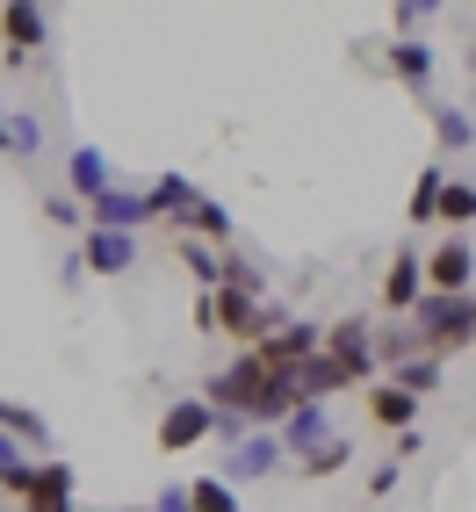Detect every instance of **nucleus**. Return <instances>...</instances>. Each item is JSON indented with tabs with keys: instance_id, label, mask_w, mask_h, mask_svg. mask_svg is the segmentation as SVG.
<instances>
[{
	"instance_id": "c9c22d12",
	"label": "nucleus",
	"mask_w": 476,
	"mask_h": 512,
	"mask_svg": "<svg viewBox=\"0 0 476 512\" xmlns=\"http://www.w3.org/2000/svg\"><path fill=\"white\" fill-rule=\"evenodd\" d=\"M123 512H152V505H123Z\"/></svg>"
},
{
	"instance_id": "72a5a7b5",
	"label": "nucleus",
	"mask_w": 476,
	"mask_h": 512,
	"mask_svg": "<svg viewBox=\"0 0 476 512\" xmlns=\"http://www.w3.org/2000/svg\"><path fill=\"white\" fill-rule=\"evenodd\" d=\"M0 152H8V123H0Z\"/></svg>"
},
{
	"instance_id": "20e7f679",
	"label": "nucleus",
	"mask_w": 476,
	"mask_h": 512,
	"mask_svg": "<svg viewBox=\"0 0 476 512\" xmlns=\"http://www.w3.org/2000/svg\"><path fill=\"white\" fill-rule=\"evenodd\" d=\"M318 339H325V325H311V318H282V325L267 332L260 347H246V354H253V361H260L267 375H296L303 361L318 354Z\"/></svg>"
},
{
	"instance_id": "1a4fd4ad",
	"label": "nucleus",
	"mask_w": 476,
	"mask_h": 512,
	"mask_svg": "<svg viewBox=\"0 0 476 512\" xmlns=\"http://www.w3.org/2000/svg\"><path fill=\"white\" fill-rule=\"evenodd\" d=\"M476 289V246L469 238H440L426 253V296H469Z\"/></svg>"
},
{
	"instance_id": "f257e3e1",
	"label": "nucleus",
	"mask_w": 476,
	"mask_h": 512,
	"mask_svg": "<svg viewBox=\"0 0 476 512\" xmlns=\"http://www.w3.org/2000/svg\"><path fill=\"white\" fill-rule=\"evenodd\" d=\"M289 311H282V303L275 296H238V289H202V303H195V325L202 332H217V339H231V347L238 354H246V347H260V339L267 332H275Z\"/></svg>"
},
{
	"instance_id": "473e14b6",
	"label": "nucleus",
	"mask_w": 476,
	"mask_h": 512,
	"mask_svg": "<svg viewBox=\"0 0 476 512\" xmlns=\"http://www.w3.org/2000/svg\"><path fill=\"white\" fill-rule=\"evenodd\" d=\"M152 512H188V491H181V484H174V491H159V498H152Z\"/></svg>"
},
{
	"instance_id": "7ed1b4c3",
	"label": "nucleus",
	"mask_w": 476,
	"mask_h": 512,
	"mask_svg": "<svg viewBox=\"0 0 476 512\" xmlns=\"http://www.w3.org/2000/svg\"><path fill=\"white\" fill-rule=\"evenodd\" d=\"M202 440H217V412L202 397H174L159 412V426H152V448L159 455H188V448H202Z\"/></svg>"
},
{
	"instance_id": "393cba45",
	"label": "nucleus",
	"mask_w": 476,
	"mask_h": 512,
	"mask_svg": "<svg viewBox=\"0 0 476 512\" xmlns=\"http://www.w3.org/2000/svg\"><path fill=\"white\" fill-rule=\"evenodd\" d=\"M419 332L412 325H397V332H376V368H404V361H419Z\"/></svg>"
},
{
	"instance_id": "bb28decb",
	"label": "nucleus",
	"mask_w": 476,
	"mask_h": 512,
	"mask_svg": "<svg viewBox=\"0 0 476 512\" xmlns=\"http://www.w3.org/2000/svg\"><path fill=\"white\" fill-rule=\"evenodd\" d=\"M440 181H448V166H440V159H426V174H419V188H412V231H419V224H433Z\"/></svg>"
},
{
	"instance_id": "412c9836",
	"label": "nucleus",
	"mask_w": 476,
	"mask_h": 512,
	"mask_svg": "<svg viewBox=\"0 0 476 512\" xmlns=\"http://www.w3.org/2000/svg\"><path fill=\"white\" fill-rule=\"evenodd\" d=\"M354 462V440H325V448H311V455H296V484H325V476H339V469H347Z\"/></svg>"
},
{
	"instance_id": "9d476101",
	"label": "nucleus",
	"mask_w": 476,
	"mask_h": 512,
	"mask_svg": "<svg viewBox=\"0 0 476 512\" xmlns=\"http://www.w3.org/2000/svg\"><path fill=\"white\" fill-rule=\"evenodd\" d=\"M44 44H51V15L44 8H29V0L0 8V58H8V65H29Z\"/></svg>"
},
{
	"instance_id": "f704fd0d",
	"label": "nucleus",
	"mask_w": 476,
	"mask_h": 512,
	"mask_svg": "<svg viewBox=\"0 0 476 512\" xmlns=\"http://www.w3.org/2000/svg\"><path fill=\"white\" fill-rule=\"evenodd\" d=\"M469 73H476V44H469Z\"/></svg>"
},
{
	"instance_id": "0eeeda50",
	"label": "nucleus",
	"mask_w": 476,
	"mask_h": 512,
	"mask_svg": "<svg viewBox=\"0 0 476 512\" xmlns=\"http://www.w3.org/2000/svg\"><path fill=\"white\" fill-rule=\"evenodd\" d=\"M145 224H159V210H152V195L145 188H109V195H94L87 202V231H130V238H138Z\"/></svg>"
},
{
	"instance_id": "39448f33",
	"label": "nucleus",
	"mask_w": 476,
	"mask_h": 512,
	"mask_svg": "<svg viewBox=\"0 0 476 512\" xmlns=\"http://www.w3.org/2000/svg\"><path fill=\"white\" fill-rule=\"evenodd\" d=\"M289 455H282V440L275 433H246V440H231V455H224V484L231 491H246V484H267V476H282Z\"/></svg>"
},
{
	"instance_id": "aec40b11",
	"label": "nucleus",
	"mask_w": 476,
	"mask_h": 512,
	"mask_svg": "<svg viewBox=\"0 0 476 512\" xmlns=\"http://www.w3.org/2000/svg\"><path fill=\"white\" fill-rule=\"evenodd\" d=\"M0 440H15V448H44L51 426H44V412H29V404L0 397Z\"/></svg>"
},
{
	"instance_id": "dca6fc26",
	"label": "nucleus",
	"mask_w": 476,
	"mask_h": 512,
	"mask_svg": "<svg viewBox=\"0 0 476 512\" xmlns=\"http://www.w3.org/2000/svg\"><path fill=\"white\" fill-rule=\"evenodd\" d=\"M383 65H390V80H404L412 94H426V87H433V44H419V37L383 44Z\"/></svg>"
},
{
	"instance_id": "a878e982",
	"label": "nucleus",
	"mask_w": 476,
	"mask_h": 512,
	"mask_svg": "<svg viewBox=\"0 0 476 512\" xmlns=\"http://www.w3.org/2000/svg\"><path fill=\"white\" fill-rule=\"evenodd\" d=\"M29 469H37V455H22L15 440H0V498H22L29 491Z\"/></svg>"
},
{
	"instance_id": "e433bc0d",
	"label": "nucleus",
	"mask_w": 476,
	"mask_h": 512,
	"mask_svg": "<svg viewBox=\"0 0 476 512\" xmlns=\"http://www.w3.org/2000/svg\"><path fill=\"white\" fill-rule=\"evenodd\" d=\"M0 512H8V498H0Z\"/></svg>"
},
{
	"instance_id": "c756f323",
	"label": "nucleus",
	"mask_w": 476,
	"mask_h": 512,
	"mask_svg": "<svg viewBox=\"0 0 476 512\" xmlns=\"http://www.w3.org/2000/svg\"><path fill=\"white\" fill-rule=\"evenodd\" d=\"M44 217H51L58 231H87V210H80L73 195H44Z\"/></svg>"
},
{
	"instance_id": "f03ea898",
	"label": "nucleus",
	"mask_w": 476,
	"mask_h": 512,
	"mask_svg": "<svg viewBox=\"0 0 476 512\" xmlns=\"http://www.w3.org/2000/svg\"><path fill=\"white\" fill-rule=\"evenodd\" d=\"M412 332L433 361H448L462 347H476V289L469 296H419L412 303Z\"/></svg>"
},
{
	"instance_id": "6ab92c4d",
	"label": "nucleus",
	"mask_w": 476,
	"mask_h": 512,
	"mask_svg": "<svg viewBox=\"0 0 476 512\" xmlns=\"http://www.w3.org/2000/svg\"><path fill=\"white\" fill-rule=\"evenodd\" d=\"M433 224H448L455 238H469V224H476V181H440V202H433Z\"/></svg>"
},
{
	"instance_id": "2eb2a0df",
	"label": "nucleus",
	"mask_w": 476,
	"mask_h": 512,
	"mask_svg": "<svg viewBox=\"0 0 476 512\" xmlns=\"http://www.w3.org/2000/svg\"><path fill=\"white\" fill-rule=\"evenodd\" d=\"M174 231H181V238H195V246H217V253H224L238 224H231V210H224V202L195 195V210H181V217H174Z\"/></svg>"
},
{
	"instance_id": "f8f14e48",
	"label": "nucleus",
	"mask_w": 476,
	"mask_h": 512,
	"mask_svg": "<svg viewBox=\"0 0 476 512\" xmlns=\"http://www.w3.org/2000/svg\"><path fill=\"white\" fill-rule=\"evenodd\" d=\"M116 188V166H109V152H94V145H80V152H65V188L58 195H73L80 210L94 195H109Z\"/></svg>"
},
{
	"instance_id": "423d86ee",
	"label": "nucleus",
	"mask_w": 476,
	"mask_h": 512,
	"mask_svg": "<svg viewBox=\"0 0 476 512\" xmlns=\"http://www.w3.org/2000/svg\"><path fill=\"white\" fill-rule=\"evenodd\" d=\"M318 354H332L339 368H354V383H368V375H376V325L368 318H332L325 325V339H318Z\"/></svg>"
},
{
	"instance_id": "b1692460",
	"label": "nucleus",
	"mask_w": 476,
	"mask_h": 512,
	"mask_svg": "<svg viewBox=\"0 0 476 512\" xmlns=\"http://www.w3.org/2000/svg\"><path fill=\"white\" fill-rule=\"evenodd\" d=\"M181 491H188V512H246L224 476H195V484H181Z\"/></svg>"
},
{
	"instance_id": "4be33fe9",
	"label": "nucleus",
	"mask_w": 476,
	"mask_h": 512,
	"mask_svg": "<svg viewBox=\"0 0 476 512\" xmlns=\"http://www.w3.org/2000/svg\"><path fill=\"white\" fill-rule=\"evenodd\" d=\"M145 195H152V210H159V217H166V224H174V217H181V210H195V195H202V188H195V181H188V174H159V181H152V188H145Z\"/></svg>"
},
{
	"instance_id": "f3484780",
	"label": "nucleus",
	"mask_w": 476,
	"mask_h": 512,
	"mask_svg": "<svg viewBox=\"0 0 476 512\" xmlns=\"http://www.w3.org/2000/svg\"><path fill=\"white\" fill-rule=\"evenodd\" d=\"M433 145H440V152H433L440 166H448L455 152H469V145H476V116L455 109V101H433Z\"/></svg>"
},
{
	"instance_id": "cd10ccee",
	"label": "nucleus",
	"mask_w": 476,
	"mask_h": 512,
	"mask_svg": "<svg viewBox=\"0 0 476 512\" xmlns=\"http://www.w3.org/2000/svg\"><path fill=\"white\" fill-rule=\"evenodd\" d=\"M217 260H224L217 246H195V238H181V267H188L202 289H217Z\"/></svg>"
},
{
	"instance_id": "2f4dec72",
	"label": "nucleus",
	"mask_w": 476,
	"mask_h": 512,
	"mask_svg": "<svg viewBox=\"0 0 476 512\" xmlns=\"http://www.w3.org/2000/svg\"><path fill=\"white\" fill-rule=\"evenodd\" d=\"M419 448H426V433H419V426H412V433H397V455H390V462H397V469H404V462H412V455H419Z\"/></svg>"
},
{
	"instance_id": "6e6552de",
	"label": "nucleus",
	"mask_w": 476,
	"mask_h": 512,
	"mask_svg": "<svg viewBox=\"0 0 476 512\" xmlns=\"http://www.w3.org/2000/svg\"><path fill=\"white\" fill-rule=\"evenodd\" d=\"M73 498H80L73 462H65V455H44L37 469H29V491H22L15 505H22V512H80Z\"/></svg>"
},
{
	"instance_id": "ddd939ff",
	"label": "nucleus",
	"mask_w": 476,
	"mask_h": 512,
	"mask_svg": "<svg viewBox=\"0 0 476 512\" xmlns=\"http://www.w3.org/2000/svg\"><path fill=\"white\" fill-rule=\"evenodd\" d=\"M275 440H282V455L296 462V455H311V448H325V440H332V412H325V404H311V397H303L296 404V412L275 426Z\"/></svg>"
},
{
	"instance_id": "c85d7f7f",
	"label": "nucleus",
	"mask_w": 476,
	"mask_h": 512,
	"mask_svg": "<svg viewBox=\"0 0 476 512\" xmlns=\"http://www.w3.org/2000/svg\"><path fill=\"white\" fill-rule=\"evenodd\" d=\"M0 123H8V152H22V159H29V152L44 145V123L29 116V109H15V116H0Z\"/></svg>"
},
{
	"instance_id": "5701e85b",
	"label": "nucleus",
	"mask_w": 476,
	"mask_h": 512,
	"mask_svg": "<svg viewBox=\"0 0 476 512\" xmlns=\"http://www.w3.org/2000/svg\"><path fill=\"white\" fill-rule=\"evenodd\" d=\"M383 383H397L404 397H419V404H426V397L440 390V361H433V354H419V361H404V368H390Z\"/></svg>"
},
{
	"instance_id": "9b49d317",
	"label": "nucleus",
	"mask_w": 476,
	"mask_h": 512,
	"mask_svg": "<svg viewBox=\"0 0 476 512\" xmlns=\"http://www.w3.org/2000/svg\"><path fill=\"white\" fill-rule=\"evenodd\" d=\"M419 296H426V253L419 246H397L390 253V275H383V311L390 318H412Z\"/></svg>"
},
{
	"instance_id": "a211bd4d",
	"label": "nucleus",
	"mask_w": 476,
	"mask_h": 512,
	"mask_svg": "<svg viewBox=\"0 0 476 512\" xmlns=\"http://www.w3.org/2000/svg\"><path fill=\"white\" fill-rule=\"evenodd\" d=\"M368 419H376L383 433H412L419 426V397H404L397 383H376L368 390Z\"/></svg>"
},
{
	"instance_id": "4468645a",
	"label": "nucleus",
	"mask_w": 476,
	"mask_h": 512,
	"mask_svg": "<svg viewBox=\"0 0 476 512\" xmlns=\"http://www.w3.org/2000/svg\"><path fill=\"white\" fill-rule=\"evenodd\" d=\"M80 267H87V275H130V267H138V238H130V231H87Z\"/></svg>"
},
{
	"instance_id": "7c9ffc66",
	"label": "nucleus",
	"mask_w": 476,
	"mask_h": 512,
	"mask_svg": "<svg viewBox=\"0 0 476 512\" xmlns=\"http://www.w3.org/2000/svg\"><path fill=\"white\" fill-rule=\"evenodd\" d=\"M397 476H404L397 462H376V469H368V498H390V491H397Z\"/></svg>"
}]
</instances>
